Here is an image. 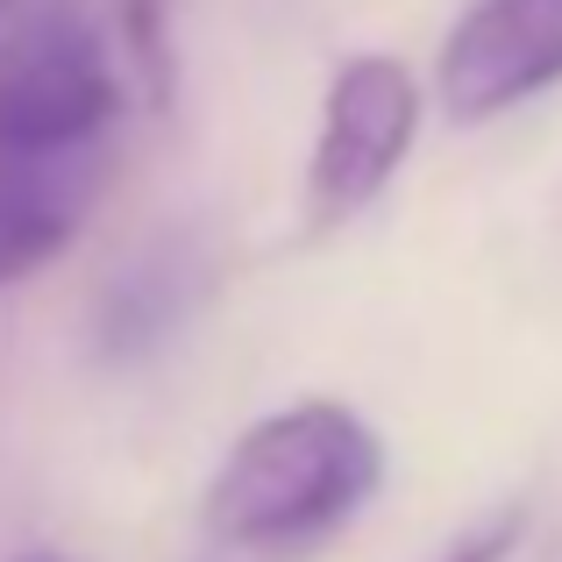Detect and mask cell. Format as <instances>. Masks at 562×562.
<instances>
[{"label":"cell","mask_w":562,"mask_h":562,"mask_svg":"<svg viewBox=\"0 0 562 562\" xmlns=\"http://www.w3.org/2000/svg\"><path fill=\"white\" fill-rule=\"evenodd\" d=\"M562 86V0H470L435 57V100L456 128H484L498 114Z\"/></svg>","instance_id":"obj_3"},{"label":"cell","mask_w":562,"mask_h":562,"mask_svg":"<svg viewBox=\"0 0 562 562\" xmlns=\"http://www.w3.org/2000/svg\"><path fill=\"white\" fill-rule=\"evenodd\" d=\"M520 527H527L520 513H498V520H484L477 535L463 541V549H449L441 562H506L513 549H520Z\"/></svg>","instance_id":"obj_5"},{"label":"cell","mask_w":562,"mask_h":562,"mask_svg":"<svg viewBox=\"0 0 562 562\" xmlns=\"http://www.w3.org/2000/svg\"><path fill=\"white\" fill-rule=\"evenodd\" d=\"M108 143H0V285L65 257L100 192Z\"/></svg>","instance_id":"obj_4"},{"label":"cell","mask_w":562,"mask_h":562,"mask_svg":"<svg viewBox=\"0 0 562 562\" xmlns=\"http://www.w3.org/2000/svg\"><path fill=\"white\" fill-rule=\"evenodd\" d=\"M22 562H65V555H22Z\"/></svg>","instance_id":"obj_6"},{"label":"cell","mask_w":562,"mask_h":562,"mask_svg":"<svg viewBox=\"0 0 562 562\" xmlns=\"http://www.w3.org/2000/svg\"><path fill=\"white\" fill-rule=\"evenodd\" d=\"M420 79L384 50H357L335 65L328 93H321V128L314 157H306V221L314 228H342L384 186L398 179L413 136H420Z\"/></svg>","instance_id":"obj_2"},{"label":"cell","mask_w":562,"mask_h":562,"mask_svg":"<svg viewBox=\"0 0 562 562\" xmlns=\"http://www.w3.org/2000/svg\"><path fill=\"white\" fill-rule=\"evenodd\" d=\"M384 484V441L342 398H300L228 441L200 520L228 549H300L349 527Z\"/></svg>","instance_id":"obj_1"}]
</instances>
